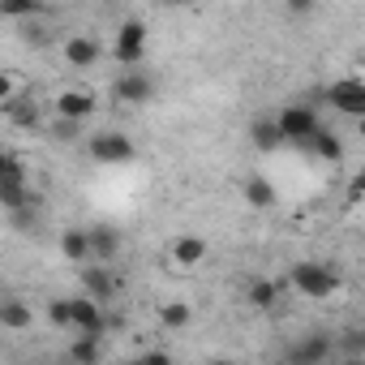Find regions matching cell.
I'll list each match as a JSON object with an SVG mask.
<instances>
[{"mask_svg":"<svg viewBox=\"0 0 365 365\" xmlns=\"http://www.w3.org/2000/svg\"><path fill=\"white\" fill-rule=\"evenodd\" d=\"M250 138H254V146L262 150V155H271V150H279L288 138L279 133V125H275V116H258L254 125H250Z\"/></svg>","mask_w":365,"mask_h":365,"instance_id":"4fadbf2b","label":"cell"},{"mask_svg":"<svg viewBox=\"0 0 365 365\" xmlns=\"http://www.w3.org/2000/svg\"><path fill=\"white\" fill-rule=\"evenodd\" d=\"M327 103H331L335 112H344V116L365 120V82H361V78H344V82H335V86L327 91Z\"/></svg>","mask_w":365,"mask_h":365,"instance_id":"8992f818","label":"cell"},{"mask_svg":"<svg viewBox=\"0 0 365 365\" xmlns=\"http://www.w3.org/2000/svg\"><path fill=\"white\" fill-rule=\"evenodd\" d=\"M245 202L254 207V211H271L275 207V185L267 176H250L245 180Z\"/></svg>","mask_w":365,"mask_h":365,"instance_id":"ac0fdd59","label":"cell"},{"mask_svg":"<svg viewBox=\"0 0 365 365\" xmlns=\"http://www.w3.org/2000/svg\"><path fill=\"white\" fill-rule=\"evenodd\" d=\"M61 254H65L69 262H86V258H95V254H91V232H86V228H69V232L61 237Z\"/></svg>","mask_w":365,"mask_h":365,"instance_id":"ffe728a7","label":"cell"},{"mask_svg":"<svg viewBox=\"0 0 365 365\" xmlns=\"http://www.w3.org/2000/svg\"><path fill=\"white\" fill-rule=\"evenodd\" d=\"M82 297H91V301H99L108 309V301L116 297V275L108 267H86L82 271Z\"/></svg>","mask_w":365,"mask_h":365,"instance_id":"9c48e42d","label":"cell"},{"mask_svg":"<svg viewBox=\"0 0 365 365\" xmlns=\"http://www.w3.org/2000/svg\"><path fill=\"white\" fill-rule=\"evenodd\" d=\"M356 138H361V142H365V120H356Z\"/></svg>","mask_w":365,"mask_h":365,"instance_id":"4316f807","label":"cell"},{"mask_svg":"<svg viewBox=\"0 0 365 365\" xmlns=\"http://www.w3.org/2000/svg\"><path fill=\"white\" fill-rule=\"evenodd\" d=\"M0 190H26V163L14 150L0 155Z\"/></svg>","mask_w":365,"mask_h":365,"instance_id":"e0dca14e","label":"cell"},{"mask_svg":"<svg viewBox=\"0 0 365 365\" xmlns=\"http://www.w3.org/2000/svg\"><path fill=\"white\" fill-rule=\"evenodd\" d=\"M112 95H116V103H125V108H142V103L155 99V82H150L146 69H125V73L116 78Z\"/></svg>","mask_w":365,"mask_h":365,"instance_id":"5b68a950","label":"cell"},{"mask_svg":"<svg viewBox=\"0 0 365 365\" xmlns=\"http://www.w3.org/2000/svg\"><path fill=\"white\" fill-rule=\"evenodd\" d=\"M91 254L99 258V267H108V262L120 254V232H116V228H108V224L91 228Z\"/></svg>","mask_w":365,"mask_h":365,"instance_id":"5bb4252c","label":"cell"},{"mask_svg":"<svg viewBox=\"0 0 365 365\" xmlns=\"http://www.w3.org/2000/svg\"><path fill=\"white\" fill-rule=\"evenodd\" d=\"M309 150H314L318 159L335 163V159H344V138H339V133H331V129L322 125V129H318V133L309 138Z\"/></svg>","mask_w":365,"mask_h":365,"instance_id":"d6986e66","label":"cell"},{"mask_svg":"<svg viewBox=\"0 0 365 365\" xmlns=\"http://www.w3.org/2000/svg\"><path fill=\"white\" fill-rule=\"evenodd\" d=\"M172 262L185 267V271H190V267H202V262H207V241L194 237V232L176 237V241H172Z\"/></svg>","mask_w":365,"mask_h":365,"instance_id":"8fae6325","label":"cell"},{"mask_svg":"<svg viewBox=\"0 0 365 365\" xmlns=\"http://www.w3.org/2000/svg\"><path fill=\"white\" fill-rule=\"evenodd\" d=\"M275 125H279V133L288 142H301V146H309V138L322 129V120H318V112L309 103H284L275 112Z\"/></svg>","mask_w":365,"mask_h":365,"instance_id":"7a4b0ae2","label":"cell"},{"mask_svg":"<svg viewBox=\"0 0 365 365\" xmlns=\"http://www.w3.org/2000/svg\"><path fill=\"white\" fill-rule=\"evenodd\" d=\"M69 318L78 335H103V305L91 297H69Z\"/></svg>","mask_w":365,"mask_h":365,"instance_id":"ba28073f","label":"cell"},{"mask_svg":"<svg viewBox=\"0 0 365 365\" xmlns=\"http://www.w3.org/2000/svg\"><path fill=\"white\" fill-rule=\"evenodd\" d=\"M112 56H116L125 69H142V56H146V22H142V18L120 22L116 43H112Z\"/></svg>","mask_w":365,"mask_h":365,"instance_id":"3957f363","label":"cell"},{"mask_svg":"<svg viewBox=\"0 0 365 365\" xmlns=\"http://www.w3.org/2000/svg\"><path fill=\"white\" fill-rule=\"evenodd\" d=\"M86 150H91V159H95V163H129V159L138 155L133 138H129V133H120V129H103V133H95Z\"/></svg>","mask_w":365,"mask_h":365,"instance_id":"277c9868","label":"cell"},{"mask_svg":"<svg viewBox=\"0 0 365 365\" xmlns=\"http://www.w3.org/2000/svg\"><path fill=\"white\" fill-rule=\"evenodd\" d=\"M48 322H52V327H73V318H69V297H56V301L48 305Z\"/></svg>","mask_w":365,"mask_h":365,"instance_id":"603a6c76","label":"cell"},{"mask_svg":"<svg viewBox=\"0 0 365 365\" xmlns=\"http://www.w3.org/2000/svg\"><path fill=\"white\" fill-rule=\"evenodd\" d=\"M120 365H146V356H133V361H120Z\"/></svg>","mask_w":365,"mask_h":365,"instance_id":"f1b7e54d","label":"cell"},{"mask_svg":"<svg viewBox=\"0 0 365 365\" xmlns=\"http://www.w3.org/2000/svg\"><path fill=\"white\" fill-rule=\"evenodd\" d=\"M95 108H99V99H95L86 86H65V91L56 95V116H61V120H73V125H78V120H86Z\"/></svg>","mask_w":365,"mask_h":365,"instance_id":"52a82bcc","label":"cell"},{"mask_svg":"<svg viewBox=\"0 0 365 365\" xmlns=\"http://www.w3.org/2000/svg\"><path fill=\"white\" fill-rule=\"evenodd\" d=\"M331 348H335V344H331L327 335H318V331H314V335H305V339H297V344H292L288 361H292V365H322V361L331 356Z\"/></svg>","mask_w":365,"mask_h":365,"instance_id":"30bf717a","label":"cell"},{"mask_svg":"<svg viewBox=\"0 0 365 365\" xmlns=\"http://www.w3.org/2000/svg\"><path fill=\"white\" fill-rule=\"evenodd\" d=\"M288 284H292L301 297H309V301H327V297H335V292H339V275H335L327 262H309V258L292 262Z\"/></svg>","mask_w":365,"mask_h":365,"instance_id":"6da1fadb","label":"cell"},{"mask_svg":"<svg viewBox=\"0 0 365 365\" xmlns=\"http://www.w3.org/2000/svg\"><path fill=\"white\" fill-rule=\"evenodd\" d=\"M245 297H250V305H254L258 314H271V309L279 305V284H275V279H254Z\"/></svg>","mask_w":365,"mask_h":365,"instance_id":"44dd1931","label":"cell"},{"mask_svg":"<svg viewBox=\"0 0 365 365\" xmlns=\"http://www.w3.org/2000/svg\"><path fill=\"white\" fill-rule=\"evenodd\" d=\"M103 361V335H78L69 344V365H99Z\"/></svg>","mask_w":365,"mask_h":365,"instance_id":"9a60e30c","label":"cell"},{"mask_svg":"<svg viewBox=\"0 0 365 365\" xmlns=\"http://www.w3.org/2000/svg\"><path fill=\"white\" fill-rule=\"evenodd\" d=\"M146 365H172V356L168 352H146Z\"/></svg>","mask_w":365,"mask_h":365,"instance_id":"d4e9b609","label":"cell"},{"mask_svg":"<svg viewBox=\"0 0 365 365\" xmlns=\"http://www.w3.org/2000/svg\"><path fill=\"white\" fill-rule=\"evenodd\" d=\"M344 365H365V356H344Z\"/></svg>","mask_w":365,"mask_h":365,"instance_id":"484cf974","label":"cell"},{"mask_svg":"<svg viewBox=\"0 0 365 365\" xmlns=\"http://www.w3.org/2000/svg\"><path fill=\"white\" fill-rule=\"evenodd\" d=\"M194 318V309H190V301H168L163 309H159V322L168 327V331H180V327H185Z\"/></svg>","mask_w":365,"mask_h":365,"instance_id":"7402d4cb","label":"cell"},{"mask_svg":"<svg viewBox=\"0 0 365 365\" xmlns=\"http://www.w3.org/2000/svg\"><path fill=\"white\" fill-rule=\"evenodd\" d=\"M99 56H103V48H99L91 35H69V39H65V61H69L73 69H91Z\"/></svg>","mask_w":365,"mask_h":365,"instance_id":"7c38bea8","label":"cell"},{"mask_svg":"<svg viewBox=\"0 0 365 365\" xmlns=\"http://www.w3.org/2000/svg\"><path fill=\"white\" fill-rule=\"evenodd\" d=\"M361 198H365V168L352 172V180H348V202H361Z\"/></svg>","mask_w":365,"mask_h":365,"instance_id":"cb8c5ba5","label":"cell"},{"mask_svg":"<svg viewBox=\"0 0 365 365\" xmlns=\"http://www.w3.org/2000/svg\"><path fill=\"white\" fill-rule=\"evenodd\" d=\"M0 322H5L9 331H26L35 322V309L22 297H5V301H0Z\"/></svg>","mask_w":365,"mask_h":365,"instance_id":"2e32d148","label":"cell"},{"mask_svg":"<svg viewBox=\"0 0 365 365\" xmlns=\"http://www.w3.org/2000/svg\"><path fill=\"white\" fill-rule=\"evenodd\" d=\"M207 365H237V361H224V356H215V361H207Z\"/></svg>","mask_w":365,"mask_h":365,"instance_id":"83f0119b","label":"cell"}]
</instances>
